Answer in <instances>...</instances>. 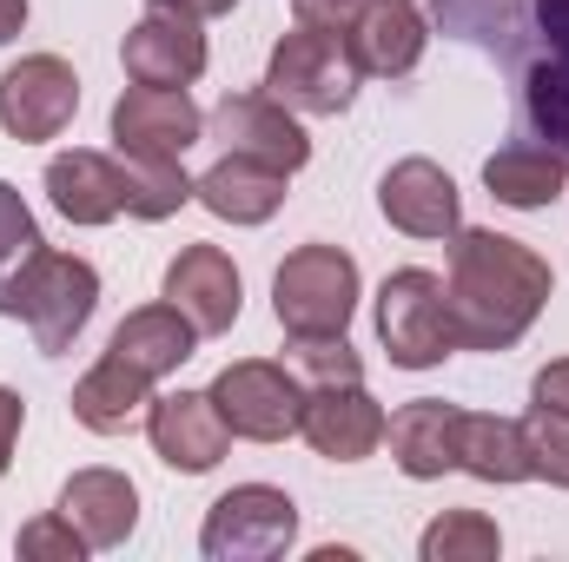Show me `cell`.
I'll list each match as a JSON object with an SVG mask.
<instances>
[{
  "label": "cell",
  "mask_w": 569,
  "mask_h": 562,
  "mask_svg": "<svg viewBox=\"0 0 569 562\" xmlns=\"http://www.w3.org/2000/svg\"><path fill=\"white\" fill-rule=\"evenodd\" d=\"M430 27L490 53L510 80L517 140L569 165V0H437Z\"/></svg>",
  "instance_id": "cell-1"
},
{
  "label": "cell",
  "mask_w": 569,
  "mask_h": 562,
  "mask_svg": "<svg viewBox=\"0 0 569 562\" xmlns=\"http://www.w3.org/2000/svg\"><path fill=\"white\" fill-rule=\"evenodd\" d=\"M550 265L537 245L510 239V232H483V225H457L450 232V279H443V304H450V331L457 351H510L537 311L550 304Z\"/></svg>",
  "instance_id": "cell-2"
},
{
  "label": "cell",
  "mask_w": 569,
  "mask_h": 562,
  "mask_svg": "<svg viewBox=\"0 0 569 562\" xmlns=\"http://www.w3.org/2000/svg\"><path fill=\"white\" fill-rule=\"evenodd\" d=\"M93 304H100V272L87 259H73V252H53V245H40L20 265V279L0 291V318H20L47 358L73 351V338L87 331Z\"/></svg>",
  "instance_id": "cell-3"
},
{
  "label": "cell",
  "mask_w": 569,
  "mask_h": 562,
  "mask_svg": "<svg viewBox=\"0 0 569 562\" xmlns=\"http://www.w3.org/2000/svg\"><path fill=\"white\" fill-rule=\"evenodd\" d=\"M358 60H351V47H345V33L338 27H291L279 47H272V60H266V93L291 107V113H311V120H331V113H345L351 100H358Z\"/></svg>",
  "instance_id": "cell-4"
},
{
  "label": "cell",
  "mask_w": 569,
  "mask_h": 562,
  "mask_svg": "<svg viewBox=\"0 0 569 562\" xmlns=\"http://www.w3.org/2000/svg\"><path fill=\"white\" fill-rule=\"evenodd\" d=\"M272 311L284 338H345L358 311V259L338 245H298L272 279Z\"/></svg>",
  "instance_id": "cell-5"
},
{
  "label": "cell",
  "mask_w": 569,
  "mask_h": 562,
  "mask_svg": "<svg viewBox=\"0 0 569 562\" xmlns=\"http://www.w3.org/2000/svg\"><path fill=\"white\" fill-rule=\"evenodd\" d=\"M378 338L391 351L398 371H430L457 351V331H450V304H443V279L425 265H405L391 272L378 291Z\"/></svg>",
  "instance_id": "cell-6"
},
{
  "label": "cell",
  "mask_w": 569,
  "mask_h": 562,
  "mask_svg": "<svg viewBox=\"0 0 569 562\" xmlns=\"http://www.w3.org/2000/svg\"><path fill=\"white\" fill-rule=\"evenodd\" d=\"M298 536V503L272 483H239L206 510L199 550L212 562H272Z\"/></svg>",
  "instance_id": "cell-7"
},
{
  "label": "cell",
  "mask_w": 569,
  "mask_h": 562,
  "mask_svg": "<svg viewBox=\"0 0 569 562\" xmlns=\"http://www.w3.org/2000/svg\"><path fill=\"white\" fill-rule=\"evenodd\" d=\"M212 404L232 436L284 443V436H298V418H305V384L272 358H239L212 378Z\"/></svg>",
  "instance_id": "cell-8"
},
{
  "label": "cell",
  "mask_w": 569,
  "mask_h": 562,
  "mask_svg": "<svg viewBox=\"0 0 569 562\" xmlns=\"http://www.w3.org/2000/svg\"><path fill=\"white\" fill-rule=\"evenodd\" d=\"M80 113V73L60 60V53H27L0 73V127L7 140L40 145L60 140Z\"/></svg>",
  "instance_id": "cell-9"
},
{
  "label": "cell",
  "mask_w": 569,
  "mask_h": 562,
  "mask_svg": "<svg viewBox=\"0 0 569 562\" xmlns=\"http://www.w3.org/2000/svg\"><path fill=\"white\" fill-rule=\"evenodd\" d=\"M206 140V113L186 87H127L113 100V145L133 159H186V145Z\"/></svg>",
  "instance_id": "cell-10"
},
{
  "label": "cell",
  "mask_w": 569,
  "mask_h": 562,
  "mask_svg": "<svg viewBox=\"0 0 569 562\" xmlns=\"http://www.w3.org/2000/svg\"><path fill=\"white\" fill-rule=\"evenodd\" d=\"M146 436H152V456L179 476H206L219 470V456L232 450V430L219 418L212 391H166L146 404Z\"/></svg>",
  "instance_id": "cell-11"
},
{
  "label": "cell",
  "mask_w": 569,
  "mask_h": 562,
  "mask_svg": "<svg viewBox=\"0 0 569 562\" xmlns=\"http://www.w3.org/2000/svg\"><path fill=\"white\" fill-rule=\"evenodd\" d=\"M120 60H127V80H140V87H192V80L206 73V33H199V13L152 0V7L140 13V27L127 33Z\"/></svg>",
  "instance_id": "cell-12"
},
{
  "label": "cell",
  "mask_w": 569,
  "mask_h": 562,
  "mask_svg": "<svg viewBox=\"0 0 569 562\" xmlns=\"http://www.w3.org/2000/svg\"><path fill=\"white\" fill-rule=\"evenodd\" d=\"M206 133L226 145V152H246V159H266L279 172H298L311 159V140L298 127V113L279 107L272 93H226L212 113H206Z\"/></svg>",
  "instance_id": "cell-13"
},
{
  "label": "cell",
  "mask_w": 569,
  "mask_h": 562,
  "mask_svg": "<svg viewBox=\"0 0 569 562\" xmlns=\"http://www.w3.org/2000/svg\"><path fill=\"white\" fill-rule=\"evenodd\" d=\"M298 436L331 463H365L385 443V411H378V398L365 384H311Z\"/></svg>",
  "instance_id": "cell-14"
},
{
  "label": "cell",
  "mask_w": 569,
  "mask_h": 562,
  "mask_svg": "<svg viewBox=\"0 0 569 562\" xmlns=\"http://www.w3.org/2000/svg\"><path fill=\"white\" fill-rule=\"evenodd\" d=\"M425 40L430 13L418 0H365L358 20L345 27V47H351L358 73H371V80H405L425 60Z\"/></svg>",
  "instance_id": "cell-15"
},
{
  "label": "cell",
  "mask_w": 569,
  "mask_h": 562,
  "mask_svg": "<svg viewBox=\"0 0 569 562\" xmlns=\"http://www.w3.org/2000/svg\"><path fill=\"white\" fill-rule=\"evenodd\" d=\"M239 265L219 252V245H186L172 265H166V304H179L192 318L199 338H226L239 324Z\"/></svg>",
  "instance_id": "cell-16"
},
{
  "label": "cell",
  "mask_w": 569,
  "mask_h": 562,
  "mask_svg": "<svg viewBox=\"0 0 569 562\" xmlns=\"http://www.w3.org/2000/svg\"><path fill=\"white\" fill-rule=\"evenodd\" d=\"M47 199L67 225H107L127 212V159L120 152H53L47 159Z\"/></svg>",
  "instance_id": "cell-17"
},
{
  "label": "cell",
  "mask_w": 569,
  "mask_h": 562,
  "mask_svg": "<svg viewBox=\"0 0 569 562\" xmlns=\"http://www.w3.org/2000/svg\"><path fill=\"white\" fill-rule=\"evenodd\" d=\"M378 205L398 232L411 239H450L463 225V205H457V179L437 165V159H398L385 179H378Z\"/></svg>",
  "instance_id": "cell-18"
},
{
  "label": "cell",
  "mask_w": 569,
  "mask_h": 562,
  "mask_svg": "<svg viewBox=\"0 0 569 562\" xmlns=\"http://www.w3.org/2000/svg\"><path fill=\"white\" fill-rule=\"evenodd\" d=\"M385 436H391V463H398L411 483H437L443 470H457L463 411L443 404V398H418V404H405L398 418H385Z\"/></svg>",
  "instance_id": "cell-19"
},
{
  "label": "cell",
  "mask_w": 569,
  "mask_h": 562,
  "mask_svg": "<svg viewBox=\"0 0 569 562\" xmlns=\"http://www.w3.org/2000/svg\"><path fill=\"white\" fill-rule=\"evenodd\" d=\"M284 179H291V172L266 165V159L219 152V165H212V172H199L192 199H199L212 219H226V225H266V219L284 205Z\"/></svg>",
  "instance_id": "cell-20"
},
{
  "label": "cell",
  "mask_w": 569,
  "mask_h": 562,
  "mask_svg": "<svg viewBox=\"0 0 569 562\" xmlns=\"http://www.w3.org/2000/svg\"><path fill=\"white\" fill-rule=\"evenodd\" d=\"M60 516L87 536V550H120L140 523V490L120 470H73L60 490Z\"/></svg>",
  "instance_id": "cell-21"
},
{
  "label": "cell",
  "mask_w": 569,
  "mask_h": 562,
  "mask_svg": "<svg viewBox=\"0 0 569 562\" xmlns=\"http://www.w3.org/2000/svg\"><path fill=\"white\" fill-rule=\"evenodd\" d=\"M146 404H152V378L133 371L127 358H100L80 384H73V418L87 423L93 436H120V430H133L146 418Z\"/></svg>",
  "instance_id": "cell-22"
},
{
  "label": "cell",
  "mask_w": 569,
  "mask_h": 562,
  "mask_svg": "<svg viewBox=\"0 0 569 562\" xmlns=\"http://www.w3.org/2000/svg\"><path fill=\"white\" fill-rule=\"evenodd\" d=\"M192 344H199V331H192V318L179 304H140V311L120 318V331H113L107 351L127 358L146 378H166V371H179L192 358Z\"/></svg>",
  "instance_id": "cell-23"
},
{
  "label": "cell",
  "mask_w": 569,
  "mask_h": 562,
  "mask_svg": "<svg viewBox=\"0 0 569 562\" xmlns=\"http://www.w3.org/2000/svg\"><path fill=\"white\" fill-rule=\"evenodd\" d=\"M483 185H490L497 205H510V212H537V205L563 199L569 165L557 159V152H543V145L510 140V145H497V152L483 159Z\"/></svg>",
  "instance_id": "cell-24"
},
{
  "label": "cell",
  "mask_w": 569,
  "mask_h": 562,
  "mask_svg": "<svg viewBox=\"0 0 569 562\" xmlns=\"http://www.w3.org/2000/svg\"><path fill=\"white\" fill-rule=\"evenodd\" d=\"M457 470H470L477 483H523V476H530L523 423L517 418H470V411H463V450H457Z\"/></svg>",
  "instance_id": "cell-25"
},
{
  "label": "cell",
  "mask_w": 569,
  "mask_h": 562,
  "mask_svg": "<svg viewBox=\"0 0 569 562\" xmlns=\"http://www.w3.org/2000/svg\"><path fill=\"white\" fill-rule=\"evenodd\" d=\"M127 159V212L133 219H172L186 199H192V185L199 179H186V165L179 159H133V152H120Z\"/></svg>",
  "instance_id": "cell-26"
},
{
  "label": "cell",
  "mask_w": 569,
  "mask_h": 562,
  "mask_svg": "<svg viewBox=\"0 0 569 562\" xmlns=\"http://www.w3.org/2000/svg\"><path fill=\"white\" fill-rule=\"evenodd\" d=\"M418 550H425V562H490L503 550V536H497V523L477 516V510H443L425 530Z\"/></svg>",
  "instance_id": "cell-27"
},
{
  "label": "cell",
  "mask_w": 569,
  "mask_h": 562,
  "mask_svg": "<svg viewBox=\"0 0 569 562\" xmlns=\"http://www.w3.org/2000/svg\"><path fill=\"white\" fill-rule=\"evenodd\" d=\"M40 245H47V239H40V225H33V212H27V199L0 179V291L20 279V265H27Z\"/></svg>",
  "instance_id": "cell-28"
},
{
  "label": "cell",
  "mask_w": 569,
  "mask_h": 562,
  "mask_svg": "<svg viewBox=\"0 0 569 562\" xmlns=\"http://www.w3.org/2000/svg\"><path fill=\"white\" fill-rule=\"evenodd\" d=\"M523 450H530V476H543L550 490H569V418L530 411L523 418Z\"/></svg>",
  "instance_id": "cell-29"
},
{
  "label": "cell",
  "mask_w": 569,
  "mask_h": 562,
  "mask_svg": "<svg viewBox=\"0 0 569 562\" xmlns=\"http://www.w3.org/2000/svg\"><path fill=\"white\" fill-rule=\"evenodd\" d=\"M291 351L311 384H365V358L351 351V338H298Z\"/></svg>",
  "instance_id": "cell-30"
},
{
  "label": "cell",
  "mask_w": 569,
  "mask_h": 562,
  "mask_svg": "<svg viewBox=\"0 0 569 562\" xmlns=\"http://www.w3.org/2000/svg\"><path fill=\"white\" fill-rule=\"evenodd\" d=\"M13 550H20L27 562H80V556H87V536L53 510V516H33V523L20 530V543H13Z\"/></svg>",
  "instance_id": "cell-31"
},
{
  "label": "cell",
  "mask_w": 569,
  "mask_h": 562,
  "mask_svg": "<svg viewBox=\"0 0 569 562\" xmlns=\"http://www.w3.org/2000/svg\"><path fill=\"white\" fill-rule=\"evenodd\" d=\"M530 404H537V411H550V418H569V358L543 364V371L530 378Z\"/></svg>",
  "instance_id": "cell-32"
},
{
  "label": "cell",
  "mask_w": 569,
  "mask_h": 562,
  "mask_svg": "<svg viewBox=\"0 0 569 562\" xmlns=\"http://www.w3.org/2000/svg\"><path fill=\"white\" fill-rule=\"evenodd\" d=\"M358 7H365V0H291V13H298L305 27H338V33L358 20Z\"/></svg>",
  "instance_id": "cell-33"
},
{
  "label": "cell",
  "mask_w": 569,
  "mask_h": 562,
  "mask_svg": "<svg viewBox=\"0 0 569 562\" xmlns=\"http://www.w3.org/2000/svg\"><path fill=\"white\" fill-rule=\"evenodd\" d=\"M20 423H27V404H20V391H0V476H7V463H13Z\"/></svg>",
  "instance_id": "cell-34"
},
{
  "label": "cell",
  "mask_w": 569,
  "mask_h": 562,
  "mask_svg": "<svg viewBox=\"0 0 569 562\" xmlns=\"http://www.w3.org/2000/svg\"><path fill=\"white\" fill-rule=\"evenodd\" d=\"M20 27H27V0H0V47L20 40Z\"/></svg>",
  "instance_id": "cell-35"
},
{
  "label": "cell",
  "mask_w": 569,
  "mask_h": 562,
  "mask_svg": "<svg viewBox=\"0 0 569 562\" xmlns=\"http://www.w3.org/2000/svg\"><path fill=\"white\" fill-rule=\"evenodd\" d=\"M166 7H186V13H199V20H212V13H232L239 0H166Z\"/></svg>",
  "instance_id": "cell-36"
}]
</instances>
